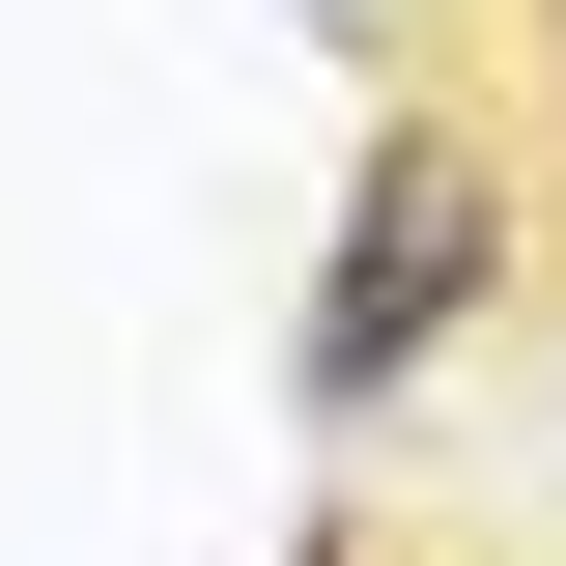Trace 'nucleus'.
Instances as JSON below:
<instances>
[{
    "label": "nucleus",
    "mask_w": 566,
    "mask_h": 566,
    "mask_svg": "<svg viewBox=\"0 0 566 566\" xmlns=\"http://www.w3.org/2000/svg\"><path fill=\"white\" fill-rule=\"evenodd\" d=\"M453 312H482V170H453V142H368L340 255H312V397H397Z\"/></svg>",
    "instance_id": "obj_1"
}]
</instances>
